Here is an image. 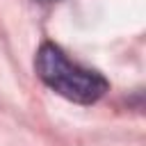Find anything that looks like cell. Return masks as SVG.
Instances as JSON below:
<instances>
[{"instance_id":"obj_2","label":"cell","mask_w":146,"mask_h":146,"mask_svg":"<svg viewBox=\"0 0 146 146\" xmlns=\"http://www.w3.org/2000/svg\"><path fill=\"white\" fill-rule=\"evenodd\" d=\"M43 2H50V0H43Z\"/></svg>"},{"instance_id":"obj_1","label":"cell","mask_w":146,"mask_h":146,"mask_svg":"<svg viewBox=\"0 0 146 146\" xmlns=\"http://www.w3.org/2000/svg\"><path fill=\"white\" fill-rule=\"evenodd\" d=\"M34 68L39 80L48 89L80 105H91L100 100L110 89V82L98 71H91L71 62L68 55L50 41L41 43V48L36 50Z\"/></svg>"}]
</instances>
